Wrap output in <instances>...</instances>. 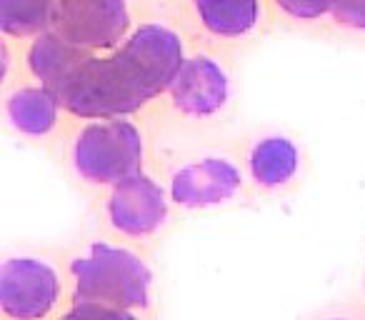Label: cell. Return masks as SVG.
Instances as JSON below:
<instances>
[{
	"instance_id": "1",
	"label": "cell",
	"mask_w": 365,
	"mask_h": 320,
	"mask_svg": "<svg viewBox=\"0 0 365 320\" xmlns=\"http://www.w3.org/2000/svg\"><path fill=\"white\" fill-rule=\"evenodd\" d=\"M182 63L185 46L173 28L140 23L118 48L91 53L56 96L81 120L125 118L170 91Z\"/></svg>"
},
{
	"instance_id": "2",
	"label": "cell",
	"mask_w": 365,
	"mask_h": 320,
	"mask_svg": "<svg viewBox=\"0 0 365 320\" xmlns=\"http://www.w3.org/2000/svg\"><path fill=\"white\" fill-rule=\"evenodd\" d=\"M76 283V300L118 305V308H145L150 300V270L128 248L96 243L71 263Z\"/></svg>"
},
{
	"instance_id": "3",
	"label": "cell",
	"mask_w": 365,
	"mask_h": 320,
	"mask_svg": "<svg viewBox=\"0 0 365 320\" xmlns=\"http://www.w3.org/2000/svg\"><path fill=\"white\" fill-rule=\"evenodd\" d=\"M143 135L135 123L125 118L93 120L76 135L73 165L88 183L108 185L120 183L143 165Z\"/></svg>"
},
{
	"instance_id": "4",
	"label": "cell",
	"mask_w": 365,
	"mask_h": 320,
	"mask_svg": "<svg viewBox=\"0 0 365 320\" xmlns=\"http://www.w3.org/2000/svg\"><path fill=\"white\" fill-rule=\"evenodd\" d=\"M133 28L130 0H56L53 31L83 51H113Z\"/></svg>"
},
{
	"instance_id": "5",
	"label": "cell",
	"mask_w": 365,
	"mask_h": 320,
	"mask_svg": "<svg viewBox=\"0 0 365 320\" xmlns=\"http://www.w3.org/2000/svg\"><path fill=\"white\" fill-rule=\"evenodd\" d=\"M61 298L58 273L38 258H11L0 268V308L11 320H43Z\"/></svg>"
},
{
	"instance_id": "6",
	"label": "cell",
	"mask_w": 365,
	"mask_h": 320,
	"mask_svg": "<svg viewBox=\"0 0 365 320\" xmlns=\"http://www.w3.org/2000/svg\"><path fill=\"white\" fill-rule=\"evenodd\" d=\"M108 215L115 230L133 238L153 235L168 218V200L163 188L145 173H133L113 185Z\"/></svg>"
},
{
	"instance_id": "7",
	"label": "cell",
	"mask_w": 365,
	"mask_h": 320,
	"mask_svg": "<svg viewBox=\"0 0 365 320\" xmlns=\"http://www.w3.org/2000/svg\"><path fill=\"white\" fill-rule=\"evenodd\" d=\"M175 110L188 118H210L225 108L230 98V78L225 68L210 56L185 58L170 86Z\"/></svg>"
},
{
	"instance_id": "8",
	"label": "cell",
	"mask_w": 365,
	"mask_h": 320,
	"mask_svg": "<svg viewBox=\"0 0 365 320\" xmlns=\"http://www.w3.org/2000/svg\"><path fill=\"white\" fill-rule=\"evenodd\" d=\"M243 185L240 170L225 158H203L180 168L170 180V195L185 208H210L230 200Z\"/></svg>"
},
{
	"instance_id": "9",
	"label": "cell",
	"mask_w": 365,
	"mask_h": 320,
	"mask_svg": "<svg viewBox=\"0 0 365 320\" xmlns=\"http://www.w3.org/2000/svg\"><path fill=\"white\" fill-rule=\"evenodd\" d=\"M88 56H91V51H83V48H78L76 43H71L51 28V31L41 33L31 41L26 53V66L31 76L41 81V86L51 88L56 93Z\"/></svg>"
},
{
	"instance_id": "10",
	"label": "cell",
	"mask_w": 365,
	"mask_h": 320,
	"mask_svg": "<svg viewBox=\"0 0 365 320\" xmlns=\"http://www.w3.org/2000/svg\"><path fill=\"white\" fill-rule=\"evenodd\" d=\"M198 23L220 41L248 38L263 21L260 0H190Z\"/></svg>"
},
{
	"instance_id": "11",
	"label": "cell",
	"mask_w": 365,
	"mask_h": 320,
	"mask_svg": "<svg viewBox=\"0 0 365 320\" xmlns=\"http://www.w3.org/2000/svg\"><path fill=\"white\" fill-rule=\"evenodd\" d=\"M8 120L18 133L31 138H43L58 125L63 105L58 96L46 86H28L18 88L8 98Z\"/></svg>"
},
{
	"instance_id": "12",
	"label": "cell",
	"mask_w": 365,
	"mask_h": 320,
	"mask_svg": "<svg viewBox=\"0 0 365 320\" xmlns=\"http://www.w3.org/2000/svg\"><path fill=\"white\" fill-rule=\"evenodd\" d=\"M250 173L265 188H278L285 185L300 165V153L293 140L283 135H268L258 140L248 158Z\"/></svg>"
},
{
	"instance_id": "13",
	"label": "cell",
	"mask_w": 365,
	"mask_h": 320,
	"mask_svg": "<svg viewBox=\"0 0 365 320\" xmlns=\"http://www.w3.org/2000/svg\"><path fill=\"white\" fill-rule=\"evenodd\" d=\"M56 0H0V31L8 38H36L53 28Z\"/></svg>"
},
{
	"instance_id": "14",
	"label": "cell",
	"mask_w": 365,
	"mask_h": 320,
	"mask_svg": "<svg viewBox=\"0 0 365 320\" xmlns=\"http://www.w3.org/2000/svg\"><path fill=\"white\" fill-rule=\"evenodd\" d=\"M61 320H138L125 308L108 303H96V300H78Z\"/></svg>"
},
{
	"instance_id": "15",
	"label": "cell",
	"mask_w": 365,
	"mask_h": 320,
	"mask_svg": "<svg viewBox=\"0 0 365 320\" xmlns=\"http://www.w3.org/2000/svg\"><path fill=\"white\" fill-rule=\"evenodd\" d=\"M273 3L283 16L293 21H320L335 8V0H273Z\"/></svg>"
},
{
	"instance_id": "16",
	"label": "cell",
	"mask_w": 365,
	"mask_h": 320,
	"mask_svg": "<svg viewBox=\"0 0 365 320\" xmlns=\"http://www.w3.org/2000/svg\"><path fill=\"white\" fill-rule=\"evenodd\" d=\"M330 18L345 31L365 33V0H335Z\"/></svg>"
}]
</instances>
